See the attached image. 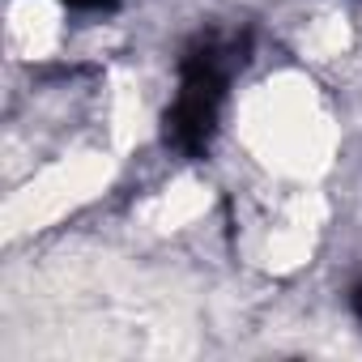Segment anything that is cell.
<instances>
[{
  "label": "cell",
  "mask_w": 362,
  "mask_h": 362,
  "mask_svg": "<svg viewBox=\"0 0 362 362\" xmlns=\"http://www.w3.org/2000/svg\"><path fill=\"white\" fill-rule=\"evenodd\" d=\"M64 43L60 0H9L5 5V47L18 60H52Z\"/></svg>",
  "instance_id": "cell-3"
},
{
  "label": "cell",
  "mask_w": 362,
  "mask_h": 362,
  "mask_svg": "<svg viewBox=\"0 0 362 362\" xmlns=\"http://www.w3.org/2000/svg\"><path fill=\"white\" fill-rule=\"evenodd\" d=\"M247 145L260 153V162L286 170V175H311L328 162L332 145V124L311 94L307 81L298 77H277L264 81L252 103H247Z\"/></svg>",
  "instance_id": "cell-1"
},
{
  "label": "cell",
  "mask_w": 362,
  "mask_h": 362,
  "mask_svg": "<svg viewBox=\"0 0 362 362\" xmlns=\"http://www.w3.org/2000/svg\"><path fill=\"white\" fill-rule=\"evenodd\" d=\"M98 179V158H64L56 166H47L43 175H30L26 184L9 197L5 218L13 230H35V222H47L64 209H73L90 184Z\"/></svg>",
  "instance_id": "cell-2"
}]
</instances>
